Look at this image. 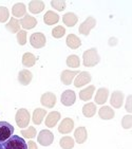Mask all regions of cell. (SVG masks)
I'll return each instance as SVG.
<instances>
[{"label": "cell", "mask_w": 132, "mask_h": 149, "mask_svg": "<svg viewBox=\"0 0 132 149\" xmlns=\"http://www.w3.org/2000/svg\"><path fill=\"white\" fill-rule=\"evenodd\" d=\"M65 32H66V30L63 29V26H57V28H55V29L53 30L52 34H53V36H54V37L59 38V37H61L63 34H65Z\"/></svg>", "instance_id": "obj_27"}, {"label": "cell", "mask_w": 132, "mask_h": 149, "mask_svg": "<svg viewBox=\"0 0 132 149\" xmlns=\"http://www.w3.org/2000/svg\"><path fill=\"white\" fill-rule=\"evenodd\" d=\"M75 98H76V95L72 90H66L61 94V103L65 105V106H71L75 103Z\"/></svg>", "instance_id": "obj_6"}, {"label": "cell", "mask_w": 132, "mask_h": 149, "mask_svg": "<svg viewBox=\"0 0 132 149\" xmlns=\"http://www.w3.org/2000/svg\"><path fill=\"white\" fill-rule=\"evenodd\" d=\"M60 146L63 147V149H70V148H73L74 146V142L72 140L71 138L69 136H65L60 140Z\"/></svg>", "instance_id": "obj_24"}, {"label": "cell", "mask_w": 132, "mask_h": 149, "mask_svg": "<svg viewBox=\"0 0 132 149\" xmlns=\"http://www.w3.org/2000/svg\"><path fill=\"white\" fill-rule=\"evenodd\" d=\"M14 127L8 122H0V143L6 142L13 135Z\"/></svg>", "instance_id": "obj_2"}, {"label": "cell", "mask_w": 132, "mask_h": 149, "mask_svg": "<svg viewBox=\"0 0 132 149\" xmlns=\"http://www.w3.org/2000/svg\"><path fill=\"white\" fill-rule=\"evenodd\" d=\"M59 118H60L59 112H51V113H49V115H48V118L46 120V125L48 127H50V128H52V127H54L57 124Z\"/></svg>", "instance_id": "obj_10"}, {"label": "cell", "mask_w": 132, "mask_h": 149, "mask_svg": "<svg viewBox=\"0 0 132 149\" xmlns=\"http://www.w3.org/2000/svg\"><path fill=\"white\" fill-rule=\"evenodd\" d=\"M94 86H90L89 88H87V89H83L81 91V98L83 100H91L92 97V94H93V92H94Z\"/></svg>", "instance_id": "obj_20"}, {"label": "cell", "mask_w": 132, "mask_h": 149, "mask_svg": "<svg viewBox=\"0 0 132 149\" xmlns=\"http://www.w3.org/2000/svg\"><path fill=\"white\" fill-rule=\"evenodd\" d=\"M73 126H74V123H73V120L71 118H65L59 125L58 130H59L60 133H69L73 129Z\"/></svg>", "instance_id": "obj_9"}, {"label": "cell", "mask_w": 132, "mask_h": 149, "mask_svg": "<svg viewBox=\"0 0 132 149\" xmlns=\"http://www.w3.org/2000/svg\"><path fill=\"white\" fill-rule=\"evenodd\" d=\"M75 139H76V142L79 144H83L87 139V131L83 127L81 128H77L76 131H75Z\"/></svg>", "instance_id": "obj_16"}, {"label": "cell", "mask_w": 132, "mask_h": 149, "mask_svg": "<svg viewBox=\"0 0 132 149\" xmlns=\"http://www.w3.org/2000/svg\"><path fill=\"white\" fill-rule=\"evenodd\" d=\"M30 122V114L29 112L26 109H20L18 110L17 114H16V123L19 127L24 128L28 126V124Z\"/></svg>", "instance_id": "obj_4"}, {"label": "cell", "mask_w": 132, "mask_h": 149, "mask_svg": "<svg viewBox=\"0 0 132 149\" xmlns=\"http://www.w3.org/2000/svg\"><path fill=\"white\" fill-rule=\"evenodd\" d=\"M0 149H4V148H3V145H2V143H0Z\"/></svg>", "instance_id": "obj_29"}, {"label": "cell", "mask_w": 132, "mask_h": 149, "mask_svg": "<svg viewBox=\"0 0 132 149\" xmlns=\"http://www.w3.org/2000/svg\"><path fill=\"white\" fill-rule=\"evenodd\" d=\"M122 103H123V93H121V92H114L113 95H112L111 104L115 108H119Z\"/></svg>", "instance_id": "obj_18"}, {"label": "cell", "mask_w": 132, "mask_h": 149, "mask_svg": "<svg viewBox=\"0 0 132 149\" xmlns=\"http://www.w3.org/2000/svg\"><path fill=\"white\" fill-rule=\"evenodd\" d=\"M99 61V57L95 49H91L83 53V65L86 67H93Z\"/></svg>", "instance_id": "obj_3"}, {"label": "cell", "mask_w": 132, "mask_h": 149, "mask_svg": "<svg viewBox=\"0 0 132 149\" xmlns=\"http://www.w3.org/2000/svg\"><path fill=\"white\" fill-rule=\"evenodd\" d=\"M81 40H79V38H77L75 35L71 34L69 35L68 37H67V45L70 47V48H72V49H77L78 47L81 46Z\"/></svg>", "instance_id": "obj_14"}, {"label": "cell", "mask_w": 132, "mask_h": 149, "mask_svg": "<svg viewBox=\"0 0 132 149\" xmlns=\"http://www.w3.org/2000/svg\"><path fill=\"white\" fill-rule=\"evenodd\" d=\"M18 79L22 85H29L30 81L32 79V74L31 72L26 71V70H22V71L19 73V76H18Z\"/></svg>", "instance_id": "obj_15"}, {"label": "cell", "mask_w": 132, "mask_h": 149, "mask_svg": "<svg viewBox=\"0 0 132 149\" xmlns=\"http://www.w3.org/2000/svg\"><path fill=\"white\" fill-rule=\"evenodd\" d=\"M63 20H65V23H66L67 26H73L75 23H76V17H75L72 13H69V14L65 15Z\"/></svg>", "instance_id": "obj_26"}, {"label": "cell", "mask_w": 132, "mask_h": 149, "mask_svg": "<svg viewBox=\"0 0 132 149\" xmlns=\"http://www.w3.org/2000/svg\"><path fill=\"white\" fill-rule=\"evenodd\" d=\"M22 63L26 67H32L35 63L34 55L31 54V53H26V54H24V56H23Z\"/></svg>", "instance_id": "obj_23"}, {"label": "cell", "mask_w": 132, "mask_h": 149, "mask_svg": "<svg viewBox=\"0 0 132 149\" xmlns=\"http://www.w3.org/2000/svg\"><path fill=\"white\" fill-rule=\"evenodd\" d=\"M108 97V90L107 89H99L96 94V97H95V102L97 104H104L107 100Z\"/></svg>", "instance_id": "obj_19"}, {"label": "cell", "mask_w": 132, "mask_h": 149, "mask_svg": "<svg viewBox=\"0 0 132 149\" xmlns=\"http://www.w3.org/2000/svg\"><path fill=\"white\" fill-rule=\"evenodd\" d=\"M53 134H52V132L49 131V130H41L39 132V134H38V143L43 145V146H49L51 145L52 142H53Z\"/></svg>", "instance_id": "obj_5"}, {"label": "cell", "mask_w": 132, "mask_h": 149, "mask_svg": "<svg viewBox=\"0 0 132 149\" xmlns=\"http://www.w3.org/2000/svg\"><path fill=\"white\" fill-rule=\"evenodd\" d=\"M99 116L101 118H105V120H110V118H113L114 112H113V110L110 107H103L99 110Z\"/></svg>", "instance_id": "obj_17"}, {"label": "cell", "mask_w": 132, "mask_h": 149, "mask_svg": "<svg viewBox=\"0 0 132 149\" xmlns=\"http://www.w3.org/2000/svg\"><path fill=\"white\" fill-rule=\"evenodd\" d=\"M95 112H96V107H95L94 104L92 103L87 104L83 108V113L86 118H92L95 114Z\"/></svg>", "instance_id": "obj_13"}, {"label": "cell", "mask_w": 132, "mask_h": 149, "mask_svg": "<svg viewBox=\"0 0 132 149\" xmlns=\"http://www.w3.org/2000/svg\"><path fill=\"white\" fill-rule=\"evenodd\" d=\"M2 145L4 149H29L26 142L19 135H12Z\"/></svg>", "instance_id": "obj_1"}, {"label": "cell", "mask_w": 132, "mask_h": 149, "mask_svg": "<svg viewBox=\"0 0 132 149\" xmlns=\"http://www.w3.org/2000/svg\"><path fill=\"white\" fill-rule=\"evenodd\" d=\"M30 41H31L32 46L35 47V48H41L46 43V37L42 34H40V33H37V34L32 35Z\"/></svg>", "instance_id": "obj_7"}, {"label": "cell", "mask_w": 132, "mask_h": 149, "mask_svg": "<svg viewBox=\"0 0 132 149\" xmlns=\"http://www.w3.org/2000/svg\"><path fill=\"white\" fill-rule=\"evenodd\" d=\"M18 35H19V36H20V35H22V36H23V35H24V32H21V33H19ZM18 42L21 43V45H23V43L26 42V41H24V40H23L22 38H18Z\"/></svg>", "instance_id": "obj_28"}, {"label": "cell", "mask_w": 132, "mask_h": 149, "mask_svg": "<svg viewBox=\"0 0 132 149\" xmlns=\"http://www.w3.org/2000/svg\"><path fill=\"white\" fill-rule=\"evenodd\" d=\"M56 103V96L52 93H46L41 96V104L43 106L48 107V108H52Z\"/></svg>", "instance_id": "obj_8"}, {"label": "cell", "mask_w": 132, "mask_h": 149, "mask_svg": "<svg viewBox=\"0 0 132 149\" xmlns=\"http://www.w3.org/2000/svg\"><path fill=\"white\" fill-rule=\"evenodd\" d=\"M91 80V76L88 72H81V74L78 75V77L75 80L74 85L76 87H81L83 85H86L87 83H89Z\"/></svg>", "instance_id": "obj_11"}, {"label": "cell", "mask_w": 132, "mask_h": 149, "mask_svg": "<svg viewBox=\"0 0 132 149\" xmlns=\"http://www.w3.org/2000/svg\"><path fill=\"white\" fill-rule=\"evenodd\" d=\"M78 72L77 71H66L63 72V74H61V80H63V83L65 85H70L72 83V79L74 77L75 75L77 74Z\"/></svg>", "instance_id": "obj_12"}, {"label": "cell", "mask_w": 132, "mask_h": 149, "mask_svg": "<svg viewBox=\"0 0 132 149\" xmlns=\"http://www.w3.org/2000/svg\"><path fill=\"white\" fill-rule=\"evenodd\" d=\"M44 115H46V111H44V110L36 109L34 112V115H33V122H34L35 124L39 125V124L41 123V120H42Z\"/></svg>", "instance_id": "obj_22"}, {"label": "cell", "mask_w": 132, "mask_h": 149, "mask_svg": "<svg viewBox=\"0 0 132 149\" xmlns=\"http://www.w3.org/2000/svg\"><path fill=\"white\" fill-rule=\"evenodd\" d=\"M58 21V15L53 13V12L49 11L44 16V22L47 24H53V23H56Z\"/></svg>", "instance_id": "obj_21"}, {"label": "cell", "mask_w": 132, "mask_h": 149, "mask_svg": "<svg viewBox=\"0 0 132 149\" xmlns=\"http://www.w3.org/2000/svg\"><path fill=\"white\" fill-rule=\"evenodd\" d=\"M67 65L72 68H78L79 67V58L76 55H71L67 59Z\"/></svg>", "instance_id": "obj_25"}]
</instances>
